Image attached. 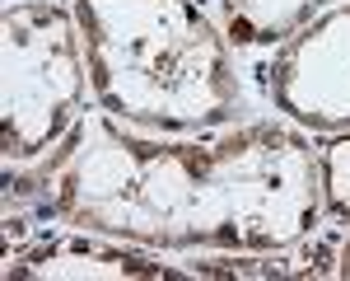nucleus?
Here are the masks:
<instances>
[{"label":"nucleus","mask_w":350,"mask_h":281,"mask_svg":"<svg viewBox=\"0 0 350 281\" xmlns=\"http://www.w3.org/2000/svg\"><path fill=\"white\" fill-rule=\"evenodd\" d=\"M318 193L323 216L350 221V132H336L327 145H318Z\"/></svg>","instance_id":"0eeeda50"},{"label":"nucleus","mask_w":350,"mask_h":281,"mask_svg":"<svg viewBox=\"0 0 350 281\" xmlns=\"http://www.w3.org/2000/svg\"><path fill=\"white\" fill-rule=\"evenodd\" d=\"M336 277H346V281H350V239L341 244V253H336Z\"/></svg>","instance_id":"6e6552de"},{"label":"nucleus","mask_w":350,"mask_h":281,"mask_svg":"<svg viewBox=\"0 0 350 281\" xmlns=\"http://www.w3.org/2000/svg\"><path fill=\"white\" fill-rule=\"evenodd\" d=\"M5 188L38 216L140 249L285 253L323 221L318 150L280 122L150 140L103 108L80 112L52 155Z\"/></svg>","instance_id":"f257e3e1"},{"label":"nucleus","mask_w":350,"mask_h":281,"mask_svg":"<svg viewBox=\"0 0 350 281\" xmlns=\"http://www.w3.org/2000/svg\"><path fill=\"white\" fill-rule=\"evenodd\" d=\"M89 89L117 122L154 136L219 132L239 112L229 38L196 0H75Z\"/></svg>","instance_id":"f03ea898"},{"label":"nucleus","mask_w":350,"mask_h":281,"mask_svg":"<svg viewBox=\"0 0 350 281\" xmlns=\"http://www.w3.org/2000/svg\"><path fill=\"white\" fill-rule=\"evenodd\" d=\"M271 103L304 132H350V5H332L280 42L267 71Z\"/></svg>","instance_id":"20e7f679"},{"label":"nucleus","mask_w":350,"mask_h":281,"mask_svg":"<svg viewBox=\"0 0 350 281\" xmlns=\"http://www.w3.org/2000/svg\"><path fill=\"white\" fill-rule=\"evenodd\" d=\"M323 10L327 0H219V24L239 47H275L313 24Z\"/></svg>","instance_id":"423d86ee"},{"label":"nucleus","mask_w":350,"mask_h":281,"mask_svg":"<svg viewBox=\"0 0 350 281\" xmlns=\"http://www.w3.org/2000/svg\"><path fill=\"white\" fill-rule=\"evenodd\" d=\"M191 277V267L159 262L154 253L108 234H47L5 258V281H150Z\"/></svg>","instance_id":"39448f33"},{"label":"nucleus","mask_w":350,"mask_h":281,"mask_svg":"<svg viewBox=\"0 0 350 281\" xmlns=\"http://www.w3.org/2000/svg\"><path fill=\"white\" fill-rule=\"evenodd\" d=\"M89 56L75 10L14 5L0 19V150L5 160H42L80 122Z\"/></svg>","instance_id":"7ed1b4c3"}]
</instances>
